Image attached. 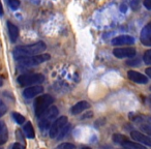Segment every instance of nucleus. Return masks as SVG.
Wrapping results in <instances>:
<instances>
[{
    "mask_svg": "<svg viewBox=\"0 0 151 149\" xmlns=\"http://www.w3.org/2000/svg\"><path fill=\"white\" fill-rule=\"evenodd\" d=\"M47 49V46L44 42H36L31 45H25V46H19L14 50L13 55L15 59L20 60L25 57L34 56L44 52Z\"/></svg>",
    "mask_w": 151,
    "mask_h": 149,
    "instance_id": "1",
    "label": "nucleus"
},
{
    "mask_svg": "<svg viewBox=\"0 0 151 149\" xmlns=\"http://www.w3.org/2000/svg\"><path fill=\"white\" fill-rule=\"evenodd\" d=\"M54 99L50 94H42L34 101V113L37 118H40L53 104Z\"/></svg>",
    "mask_w": 151,
    "mask_h": 149,
    "instance_id": "2",
    "label": "nucleus"
},
{
    "mask_svg": "<svg viewBox=\"0 0 151 149\" xmlns=\"http://www.w3.org/2000/svg\"><path fill=\"white\" fill-rule=\"evenodd\" d=\"M59 114V111L57 109V107L53 106V107H50L47 112L40 118V122H38V126L42 130H46L48 128H50L51 124L55 121V119L57 118Z\"/></svg>",
    "mask_w": 151,
    "mask_h": 149,
    "instance_id": "3",
    "label": "nucleus"
},
{
    "mask_svg": "<svg viewBox=\"0 0 151 149\" xmlns=\"http://www.w3.org/2000/svg\"><path fill=\"white\" fill-rule=\"evenodd\" d=\"M17 81L21 86H33L44 82L45 77L42 73H25L18 77Z\"/></svg>",
    "mask_w": 151,
    "mask_h": 149,
    "instance_id": "4",
    "label": "nucleus"
},
{
    "mask_svg": "<svg viewBox=\"0 0 151 149\" xmlns=\"http://www.w3.org/2000/svg\"><path fill=\"white\" fill-rule=\"evenodd\" d=\"M50 58H51L50 54H38V55H34V56L25 57V58L20 59L19 65H21L23 67L36 66V65L42 64V63L50 60Z\"/></svg>",
    "mask_w": 151,
    "mask_h": 149,
    "instance_id": "5",
    "label": "nucleus"
},
{
    "mask_svg": "<svg viewBox=\"0 0 151 149\" xmlns=\"http://www.w3.org/2000/svg\"><path fill=\"white\" fill-rule=\"evenodd\" d=\"M113 141L116 144L121 145L124 149H147L144 145L140 144L138 142H132L126 136L121 134H114Z\"/></svg>",
    "mask_w": 151,
    "mask_h": 149,
    "instance_id": "6",
    "label": "nucleus"
},
{
    "mask_svg": "<svg viewBox=\"0 0 151 149\" xmlns=\"http://www.w3.org/2000/svg\"><path fill=\"white\" fill-rule=\"evenodd\" d=\"M67 121H68V119H67L66 116H60V117L56 118L55 121L53 122L50 126V130H49V136H50V138H52V139L56 138L59 132H60V130H62L65 125H67Z\"/></svg>",
    "mask_w": 151,
    "mask_h": 149,
    "instance_id": "7",
    "label": "nucleus"
},
{
    "mask_svg": "<svg viewBox=\"0 0 151 149\" xmlns=\"http://www.w3.org/2000/svg\"><path fill=\"white\" fill-rule=\"evenodd\" d=\"M113 55L116 58H134L137 55V51L134 48H116L113 51Z\"/></svg>",
    "mask_w": 151,
    "mask_h": 149,
    "instance_id": "8",
    "label": "nucleus"
},
{
    "mask_svg": "<svg viewBox=\"0 0 151 149\" xmlns=\"http://www.w3.org/2000/svg\"><path fill=\"white\" fill-rule=\"evenodd\" d=\"M140 40L144 46L151 47V21L143 27L140 34Z\"/></svg>",
    "mask_w": 151,
    "mask_h": 149,
    "instance_id": "9",
    "label": "nucleus"
},
{
    "mask_svg": "<svg viewBox=\"0 0 151 149\" xmlns=\"http://www.w3.org/2000/svg\"><path fill=\"white\" fill-rule=\"evenodd\" d=\"M130 137L136 142L140 143V144L144 145V146L146 145V146L151 147V137L147 136V135L143 134L141 132H137V130H132L130 132Z\"/></svg>",
    "mask_w": 151,
    "mask_h": 149,
    "instance_id": "10",
    "label": "nucleus"
},
{
    "mask_svg": "<svg viewBox=\"0 0 151 149\" xmlns=\"http://www.w3.org/2000/svg\"><path fill=\"white\" fill-rule=\"evenodd\" d=\"M127 77L130 81L137 84H147L148 83V78L146 75L139 73L136 71H127Z\"/></svg>",
    "mask_w": 151,
    "mask_h": 149,
    "instance_id": "11",
    "label": "nucleus"
},
{
    "mask_svg": "<svg viewBox=\"0 0 151 149\" xmlns=\"http://www.w3.org/2000/svg\"><path fill=\"white\" fill-rule=\"evenodd\" d=\"M134 44V38L130 35H118L112 40V45L114 46H129Z\"/></svg>",
    "mask_w": 151,
    "mask_h": 149,
    "instance_id": "12",
    "label": "nucleus"
},
{
    "mask_svg": "<svg viewBox=\"0 0 151 149\" xmlns=\"http://www.w3.org/2000/svg\"><path fill=\"white\" fill-rule=\"evenodd\" d=\"M42 91H44L42 86H40V85H33V86H30V87H28V88H26L25 90L23 91V95H24V97L29 99H33V97L37 96Z\"/></svg>",
    "mask_w": 151,
    "mask_h": 149,
    "instance_id": "13",
    "label": "nucleus"
},
{
    "mask_svg": "<svg viewBox=\"0 0 151 149\" xmlns=\"http://www.w3.org/2000/svg\"><path fill=\"white\" fill-rule=\"evenodd\" d=\"M6 25H7V30H9V40H11L12 42H16L18 37H19V28L14 23H12L11 21H7Z\"/></svg>",
    "mask_w": 151,
    "mask_h": 149,
    "instance_id": "14",
    "label": "nucleus"
},
{
    "mask_svg": "<svg viewBox=\"0 0 151 149\" xmlns=\"http://www.w3.org/2000/svg\"><path fill=\"white\" fill-rule=\"evenodd\" d=\"M88 108H90V105H89L87 101H79V103H77L76 105H73V107H71L70 113L73 114V115H78V114L82 113L83 111L87 110Z\"/></svg>",
    "mask_w": 151,
    "mask_h": 149,
    "instance_id": "15",
    "label": "nucleus"
},
{
    "mask_svg": "<svg viewBox=\"0 0 151 149\" xmlns=\"http://www.w3.org/2000/svg\"><path fill=\"white\" fill-rule=\"evenodd\" d=\"M9 139V130L4 122L0 121V145L4 144Z\"/></svg>",
    "mask_w": 151,
    "mask_h": 149,
    "instance_id": "16",
    "label": "nucleus"
},
{
    "mask_svg": "<svg viewBox=\"0 0 151 149\" xmlns=\"http://www.w3.org/2000/svg\"><path fill=\"white\" fill-rule=\"evenodd\" d=\"M23 132L28 139H33L34 137H35V132H34V128H33V126H32L31 122H27V123L24 125Z\"/></svg>",
    "mask_w": 151,
    "mask_h": 149,
    "instance_id": "17",
    "label": "nucleus"
},
{
    "mask_svg": "<svg viewBox=\"0 0 151 149\" xmlns=\"http://www.w3.org/2000/svg\"><path fill=\"white\" fill-rule=\"evenodd\" d=\"M138 125L144 132H146L149 137H151V122H146L144 120H141L138 122Z\"/></svg>",
    "mask_w": 151,
    "mask_h": 149,
    "instance_id": "18",
    "label": "nucleus"
},
{
    "mask_svg": "<svg viewBox=\"0 0 151 149\" xmlns=\"http://www.w3.org/2000/svg\"><path fill=\"white\" fill-rule=\"evenodd\" d=\"M13 118L18 124H23L25 122V117L23 115H21L20 113H17V112H14L13 113Z\"/></svg>",
    "mask_w": 151,
    "mask_h": 149,
    "instance_id": "19",
    "label": "nucleus"
},
{
    "mask_svg": "<svg viewBox=\"0 0 151 149\" xmlns=\"http://www.w3.org/2000/svg\"><path fill=\"white\" fill-rule=\"evenodd\" d=\"M6 2L13 11H16L20 7V0H6Z\"/></svg>",
    "mask_w": 151,
    "mask_h": 149,
    "instance_id": "20",
    "label": "nucleus"
},
{
    "mask_svg": "<svg viewBox=\"0 0 151 149\" xmlns=\"http://www.w3.org/2000/svg\"><path fill=\"white\" fill-rule=\"evenodd\" d=\"M143 60L147 65H151V49L147 50L143 55Z\"/></svg>",
    "mask_w": 151,
    "mask_h": 149,
    "instance_id": "21",
    "label": "nucleus"
},
{
    "mask_svg": "<svg viewBox=\"0 0 151 149\" xmlns=\"http://www.w3.org/2000/svg\"><path fill=\"white\" fill-rule=\"evenodd\" d=\"M56 149H76V146L71 143H61L56 147Z\"/></svg>",
    "mask_w": 151,
    "mask_h": 149,
    "instance_id": "22",
    "label": "nucleus"
},
{
    "mask_svg": "<svg viewBox=\"0 0 151 149\" xmlns=\"http://www.w3.org/2000/svg\"><path fill=\"white\" fill-rule=\"evenodd\" d=\"M69 128H70V126H69L68 124H67V125H65L64 127H63L62 130H60V132H59L58 136H57L56 138L58 139V140H61V139H62L63 137H64L65 135L67 134V132H68V130H69Z\"/></svg>",
    "mask_w": 151,
    "mask_h": 149,
    "instance_id": "23",
    "label": "nucleus"
},
{
    "mask_svg": "<svg viewBox=\"0 0 151 149\" xmlns=\"http://www.w3.org/2000/svg\"><path fill=\"white\" fill-rule=\"evenodd\" d=\"M6 110H7L6 106L3 104V101H0V117H1V116H3L5 113H6Z\"/></svg>",
    "mask_w": 151,
    "mask_h": 149,
    "instance_id": "24",
    "label": "nucleus"
},
{
    "mask_svg": "<svg viewBox=\"0 0 151 149\" xmlns=\"http://www.w3.org/2000/svg\"><path fill=\"white\" fill-rule=\"evenodd\" d=\"M141 0H132V2H130V6H132V9H136L138 7L139 3H140Z\"/></svg>",
    "mask_w": 151,
    "mask_h": 149,
    "instance_id": "25",
    "label": "nucleus"
},
{
    "mask_svg": "<svg viewBox=\"0 0 151 149\" xmlns=\"http://www.w3.org/2000/svg\"><path fill=\"white\" fill-rule=\"evenodd\" d=\"M143 4L146 7L148 11H151V0H144L143 1Z\"/></svg>",
    "mask_w": 151,
    "mask_h": 149,
    "instance_id": "26",
    "label": "nucleus"
},
{
    "mask_svg": "<svg viewBox=\"0 0 151 149\" xmlns=\"http://www.w3.org/2000/svg\"><path fill=\"white\" fill-rule=\"evenodd\" d=\"M12 149H25V146L22 145L21 143H15L12 147Z\"/></svg>",
    "mask_w": 151,
    "mask_h": 149,
    "instance_id": "27",
    "label": "nucleus"
},
{
    "mask_svg": "<svg viewBox=\"0 0 151 149\" xmlns=\"http://www.w3.org/2000/svg\"><path fill=\"white\" fill-rule=\"evenodd\" d=\"M145 73H146L149 78H151V67H148V68H146V71H145Z\"/></svg>",
    "mask_w": 151,
    "mask_h": 149,
    "instance_id": "28",
    "label": "nucleus"
},
{
    "mask_svg": "<svg viewBox=\"0 0 151 149\" xmlns=\"http://www.w3.org/2000/svg\"><path fill=\"white\" fill-rule=\"evenodd\" d=\"M0 16H3V6L1 1H0Z\"/></svg>",
    "mask_w": 151,
    "mask_h": 149,
    "instance_id": "29",
    "label": "nucleus"
},
{
    "mask_svg": "<svg viewBox=\"0 0 151 149\" xmlns=\"http://www.w3.org/2000/svg\"><path fill=\"white\" fill-rule=\"evenodd\" d=\"M127 64H129V65H134V64H139V61H138V60H136V61H132V62H130V61H128V62H127Z\"/></svg>",
    "mask_w": 151,
    "mask_h": 149,
    "instance_id": "30",
    "label": "nucleus"
},
{
    "mask_svg": "<svg viewBox=\"0 0 151 149\" xmlns=\"http://www.w3.org/2000/svg\"><path fill=\"white\" fill-rule=\"evenodd\" d=\"M2 84H3V80L0 78V86H2Z\"/></svg>",
    "mask_w": 151,
    "mask_h": 149,
    "instance_id": "31",
    "label": "nucleus"
},
{
    "mask_svg": "<svg viewBox=\"0 0 151 149\" xmlns=\"http://www.w3.org/2000/svg\"><path fill=\"white\" fill-rule=\"evenodd\" d=\"M82 149H91L90 147H88V146H85V147H83Z\"/></svg>",
    "mask_w": 151,
    "mask_h": 149,
    "instance_id": "32",
    "label": "nucleus"
},
{
    "mask_svg": "<svg viewBox=\"0 0 151 149\" xmlns=\"http://www.w3.org/2000/svg\"><path fill=\"white\" fill-rule=\"evenodd\" d=\"M149 120H150V121H151V118H149Z\"/></svg>",
    "mask_w": 151,
    "mask_h": 149,
    "instance_id": "33",
    "label": "nucleus"
},
{
    "mask_svg": "<svg viewBox=\"0 0 151 149\" xmlns=\"http://www.w3.org/2000/svg\"><path fill=\"white\" fill-rule=\"evenodd\" d=\"M150 90H151V87H150Z\"/></svg>",
    "mask_w": 151,
    "mask_h": 149,
    "instance_id": "34",
    "label": "nucleus"
}]
</instances>
